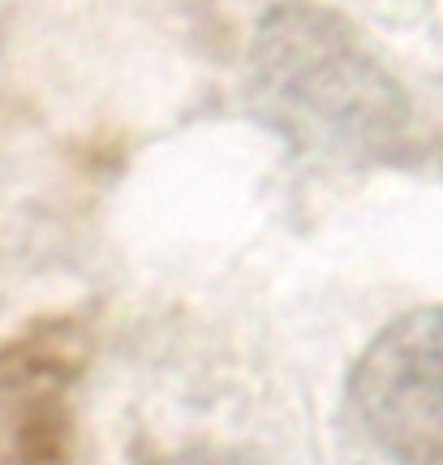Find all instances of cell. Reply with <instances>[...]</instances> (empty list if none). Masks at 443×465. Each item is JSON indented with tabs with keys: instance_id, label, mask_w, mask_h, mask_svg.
<instances>
[{
	"instance_id": "2",
	"label": "cell",
	"mask_w": 443,
	"mask_h": 465,
	"mask_svg": "<svg viewBox=\"0 0 443 465\" xmlns=\"http://www.w3.org/2000/svg\"><path fill=\"white\" fill-rule=\"evenodd\" d=\"M361 431L396 465H443V306L392 319L349 375Z\"/></svg>"
},
{
	"instance_id": "4",
	"label": "cell",
	"mask_w": 443,
	"mask_h": 465,
	"mask_svg": "<svg viewBox=\"0 0 443 465\" xmlns=\"http://www.w3.org/2000/svg\"><path fill=\"white\" fill-rule=\"evenodd\" d=\"M138 465H259V457L229 444H181V449H147Z\"/></svg>"
},
{
	"instance_id": "3",
	"label": "cell",
	"mask_w": 443,
	"mask_h": 465,
	"mask_svg": "<svg viewBox=\"0 0 443 465\" xmlns=\"http://www.w3.org/2000/svg\"><path fill=\"white\" fill-rule=\"evenodd\" d=\"M91 358L83 319H44L0 345V461L69 465V392Z\"/></svg>"
},
{
	"instance_id": "1",
	"label": "cell",
	"mask_w": 443,
	"mask_h": 465,
	"mask_svg": "<svg viewBox=\"0 0 443 465\" xmlns=\"http://www.w3.org/2000/svg\"><path fill=\"white\" fill-rule=\"evenodd\" d=\"M246 104L289 147L336 160H392L409 130V91L370 39L328 5H271L246 52Z\"/></svg>"
}]
</instances>
